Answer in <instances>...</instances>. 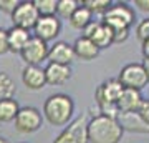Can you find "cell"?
<instances>
[{
	"label": "cell",
	"instance_id": "6da1fadb",
	"mask_svg": "<svg viewBox=\"0 0 149 143\" xmlns=\"http://www.w3.org/2000/svg\"><path fill=\"white\" fill-rule=\"evenodd\" d=\"M88 140L90 143H119L123 138L121 123L118 118L98 113L88 122Z\"/></svg>",
	"mask_w": 149,
	"mask_h": 143
},
{
	"label": "cell",
	"instance_id": "7a4b0ae2",
	"mask_svg": "<svg viewBox=\"0 0 149 143\" xmlns=\"http://www.w3.org/2000/svg\"><path fill=\"white\" fill-rule=\"evenodd\" d=\"M74 101L66 93H55L50 95L43 103V117L53 127H65L73 122Z\"/></svg>",
	"mask_w": 149,
	"mask_h": 143
},
{
	"label": "cell",
	"instance_id": "3957f363",
	"mask_svg": "<svg viewBox=\"0 0 149 143\" xmlns=\"http://www.w3.org/2000/svg\"><path fill=\"white\" fill-rule=\"evenodd\" d=\"M124 87L118 78H109L106 82H103L95 92V101L100 113L101 115H108V117L118 118L119 110H118V101L121 98Z\"/></svg>",
	"mask_w": 149,
	"mask_h": 143
},
{
	"label": "cell",
	"instance_id": "277c9868",
	"mask_svg": "<svg viewBox=\"0 0 149 143\" xmlns=\"http://www.w3.org/2000/svg\"><path fill=\"white\" fill-rule=\"evenodd\" d=\"M118 80L121 82L124 88H131V90L141 92L149 83L148 73L143 63H128L124 65L118 75Z\"/></svg>",
	"mask_w": 149,
	"mask_h": 143
},
{
	"label": "cell",
	"instance_id": "5b68a950",
	"mask_svg": "<svg viewBox=\"0 0 149 143\" xmlns=\"http://www.w3.org/2000/svg\"><path fill=\"white\" fill-rule=\"evenodd\" d=\"M88 122L85 115L76 117L63 132L53 140V143H90L88 140Z\"/></svg>",
	"mask_w": 149,
	"mask_h": 143
},
{
	"label": "cell",
	"instance_id": "8992f818",
	"mask_svg": "<svg viewBox=\"0 0 149 143\" xmlns=\"http://www.w3.org/2000/svg\"><path fill=\"white\" fill-rule=\"evenodd\" d=\"M38 20H40V13H38L33 0H22L12 13L13 27H20V28H25V30L35 28Z\"/></svg>",
	"mask_w": 149,
	"mask_h": 143
},
{
	"label": "cell",
	"instance_id": "52a82bcc",
	"mask_svg": "<svg viewBox=\"0 0 149 143\" xmlns=\"http://www.w3.org/2000/svg\"><path fill=\"white\" fill-rule=\"evenodd\" d=\"M42 123H43V115L38 108H35V106H22L15 118V130L23 133V135H28V133L40 130Z\"/></svg>",
	"mask_w": 149,
	"mask_h": 143
},
{
	"label": "cell",
	"instance_id": "ba28073f",
	"mask_svg": "<svg viewBox=\"0 0 149 143\" xmlns=\"http://www.w3.org/2000/svg\"><path fill=\"white\" fill-rule=\"evenodd\" d=\"M83 37L93 40L100 50H101V48L111 47L113 43H114L113 30L103 20H93L91 22L90 25L83 30Z\"/></svg>",
	"mask_w": 149,
	"mask_h": 143
},
{
	"label": "cell",
	"instance_id": "9c48e42d",
	"mask_svg": "<svg viewBox=\"0 0 149 143\" xmlns=\"http://www.w3.org/2000/svg\"><path fill=\"white\" fill-rule=\"evenodd\" d=\"M48 52L50 47L47 42H43L38 37H32L27 47L22 50L20 57L27 65H40L43 60H48Z\"/></svg>",
	"mask_w": 149,
	"mask_h": 143
},
{
	"label": "cell",
	"instance_id": "30bf717a",
	"mask_svg": "<svg viewBox=\"0 0 149 143\" xmlns=\"http://www.w3.org/2000/svg\"><path fill=\"white\" fill-rule=\"evenodd\" d=\"M61 32V20L56 15L52 17H40L38 23L33 28V37L42 38L43 42H50L60 35Z\"/></svg>",
	"mask_w": 149,
	"mask_h": 143
},
{
	"label": "cell",
	"instance_id": "8fae6325",
	"mask_svg": "<svg viewBox=\"0 0 149 143\" xmlns=\"http://www.w3.org/2000/svg\"><path fill=\"white\" fill-rule=\"evenodd\" d=\"M103 22H114V23H123L126 27H131L136 20V13H134L133 7H129L126 2H116L113 4L111 8L104 13L101 18Z\"/></svg>",
	"mask_w": 149,
	"mask_h": 143
},
{
	"label": "cell",
	"instance_id": "7c38bea8",
	"mask_svg": "<svg viewBox=\"0 0 149 143\" xmlns=\"http://www.w3.org/2000/svg\"><path fill=\"white\" fill-rule=\"evenodd\" d=\"M22 82L28 90H42L47 83L45 68L40 65H25L22 70Z\"/></svg>",
	"mask_w": 149,
	"mask_h": 143
},
{
	"label": "cell",
	"instance_id": "4fadbf2b",
	"mask_svg": "<svg viewBox=\"0 0 149 143\" xmlns=\"http://www.w3.org/2000/svg\"><path fill=\"white\" fill-rule=\"evenodd\" d=\"M76 58L74 55L73 45H70L68 42H55L50 47L48 52V60L50 63H58V65H71V62Z\"/></svg>",
	"mask_w": 149,
	"mask_h": 143
},
{
	"label": "cell",
	"instance_id": "5bb4252c",
	"mask_svg": "<svg viewBox=\"0 0 149 143\" xmlns=\"http://www.w3.org/2000/svg\"><path fill=\"white\" fill-rule=\"evenodd\" d=\"M73 48H74L76 58L83 60V62H91V60H95L100 55V48L96 47V43L93 40H90V38L83 37V35L74 40Z\"/></svg>",
	"mask_w": 149,
	"mask_h": 143
},
{
	"label": "cell",
	"instance_id": "9a60e30c",
	"mask_svg": "<svg viewBox=\"0 0 149 143\" xmlns=\"http://www.w3.org/2000/svg\"><path fill=\"white\" fill-rule=\"evenodd\" d=\"M45 73H47V83L52 85V87L65 85L71 78V68H70L68 65L48 63L45 67Z\"/></svg>",
	"mask_w": 149,
	"mask_h": 143
},
{
	"label": "cell",
	"instance_id": "2e32d148",
	"mask_svg": "<svg viewBox=\"0 0 149 143\" xmlns=\"http://www.w3.org/2000/svg\"><path fill=\"white\" fill-rule=\"evenodd\" d=\"M118 122L121 123L123 130H128L133 133H149V125L138 115V111L131 113H119Z\"/></svg>",
	"mask_w": 149,
	"mask_h": 143
},
{
	"label": "cell",
	"instance_id": "e0dca14e",
	"mask_svg": "<svg viewBox=\"0 0 149 143\" xmlns=\"http://www.w3.org/2000/svg\"><path fill=\"white\" fill-rule=\"evenodd\" d=\"M143 97L141 92L131 90V88H124L121 98L118 101V110L119 113H131V111H138L141 103H143Z\"/></svg>",
	"mask_w": 149,
	"mask_h": 143
},
{
	"label": "cell",
	"instance_id": "ac0fdd59",
	"mask_svg": "<svg viewBox=\"0 0 149 143\" xmlns=\"http://www.w3.org/2000/svg\"><path fill=\"white\" fill-rule=\"evenodd\" d=\"M33 35L30 30L20 28V27H12L8 28V47H10L12 53H22V50L27 47V43L30 42V38Z\"/></svg>",
	"mask_w": 149,
	"mask_h": 143
},
{
	"label": "cell",
	"instance_id": "d6986e66",
	"mask_svg": "<svg viewBox=\"0 0 149 143\" xmlns=\"http://www.w3.org/2000/svg\"><path fill=\"white\" fill-rule=\"evenodd\" d=\"M18 111H20V106L15 98H2L0 100V123L15 122Z\"/></svg>",
	"mask_w": 149,
	"mask_h": 143
},
{
	"label": "cell",
	"instance_id": "ffe728a7",
	"mask_svg": "<svg viewBox=\"0 0 149 143\" xmlns=\"http://www.w3.org/2000/svg\"><path fill=\"white\" fill-rule=\"evenodd\" d=\"M68 22H70V25L73 27V28H76V30H85L86 27L93 22V13L81 4L78 7V10L71 15V18Z\"/></svg>",
	"mask_w": 149,
	"mask_h": 143
},
{
	"label": "cell",
	"instance_id": "44dd1931",
	"mask_svg": "<svg viewBox=\"0 0 149 143\" xmlns=\"http://www.w3.org/2000/svg\"><path fill=\"white\" fill-rule=\"evenodd\" d=\"M17 93L15 82L7 72H0V100L2 98H13Z\"/></svg>",
	"mask_w": 149,
	"mask_h": 143
},
{
	"label": "cell",
	"instance_id": "7402d4cb",
	"mask_svg": "<svg viewBox=\"0 0 149 143\" xmlns=\"http://www.w3.org/2000/svg\"><path fill=\"white\" fill-rule=\"evenodd\" d=\"M81 2L78 0H58V7H56V17L58 18H71L74 12L78 10Z\"/></svg>",
	"mask_w": 149,
	"mask_h": 143
},
{
	"label": "cell",
	"instance_id": "603a6c76",
	"mask_svg": "<svg viewBox=\"0 0 149 143\" xmlns=\"http://www.w3.org/2000/svg\"><path fill=\"white\" fill-rule=\"evenodd\" d=\"M81 4H83L91 13H100V15H103V17H104V13H106L113 5L111 0H83Z\"/></svg>",
	"mask_w": 149,
	"mask_h": 143
},
{
	"label": "cell",
	"instance_id": "cb8c5ba5",
	"mask_svg": "<svg viewBox=\"0 0 149 143\" xmlns=\"http://www.w3.org/2000/svg\"><path fill=\"white\" fill-rule=\"evenodd\" d=\"M33 4L37 7L40 17H52L56 15V7L58 0H33Z\"/></svg>",
	"mask_w": 149,
	"mask_h": 143
},
{
	"label": "cell",
	"instance_id": "d4e9b609",
	"mask_svg": "<svg viewBox=\"0 0 149 143\" xmlns=\"http://www.w3.org/2000/svg\"><path fill=\"white\" fill-rule=\"evenodd\" d=\"M109 28L113 30V37H114V43L126 42L129 37V27L123 25V23H114V22H104Z\"/></svg>",
	"mask_w": 149,
	"mask_h": 143
},
{
	"label": "cell",
	"instance_id": "484cf974",
	"mask_svg": "<svg viewBox=\"0 0 149 143\" xmlns=\"http://www.w3.org/2000/svg\"><path fill=\"white\" fill-rule=\"evenodd\" d=\"M136 37H138L141 42L149 40V17L148 18H143V20L138 23V27H136Z\"/></svg>",
	"mask_w": 149,
	"mask_h": 143
},
{
	"label": "cell",
	"instance_id": "4316f807",
	"mask_svg": "<svg viewBox=\"0 0 149 143\" xmlns=\"http://www.w3.org/2000/svg\"><path fill=\"white\" fill-rule=\"evenodd\" d=\"M7 52H10V47H8V30H3L0 27V55H5Z\"/></svg>",
	"mask_w": 149,
	"mask_h": 143
},
{
	"label": "cell",
	"instance_id": "83f0119b",
	"mask_svg": "<svg viewBox=\"0 0 149 143\" xmlns=\"http://www.w3.org/2000/svg\"><path fill=\"white\" fill-rule=\"evenodd\" d=\"M18 4H20L18 0H0V10L5 12V13H10V15H12Z\"/></svg>",
	"mask_w": 149,
	"mask_h": 143
},
{
	"label": "cell",
	"instance_id": "f1b7e54d",
	"mask_svg": "<svg viewBox=\"0 0 149 143\" xmlns=\"http://www.w3.org/2000/svg\"><path fill=\"white\" fill-rule=\"evenodd\" d=\"M138 115L149 125V100H143V103L138 110Z\"/></svg>",
	"mask_w": 149,
	"mask_h": 143
},
{
	"label": "cell",
	"instance_id": "f546056e",
	"mask_svg": "<svg viewBox=\"0 0 149 143\" xmlns=\"http://www.w3.org/2000/svg\"><path fill=\"white\" fill-rule=\"evenodd\" d=\"M134 5L141 12H149V0H134Z\"/></svg>",
	"mask_w": 149,
	"mask_h": 143
},
{
	"label": "cell",
	"instance_id": "4dcf8cb0",
	"mask_svg": "<svg viewBox=\"0 0 149 143\" xmlns=\"http://www.w3.org/2000/svg\"><path fill=\"white\" fill-rule=\"evenodd\" d=\"M143 55H144V60H149V40L143 42Z\"/></svg>",
	"mask_w": 149,
	"mask_h": 143
},
{
	"label": "cell",
	"instance_id": "1f68e13d",
	"mask_svg": "<svg viewBox=\"0 0 149 143\" xmlns=\"http://www.w3.org/2000/svg\"><path fill=\"white\" fill-rule=\"evenodd\" d=\"M143 65H144V68H146V73H148V80H149V60H144Z\"/></svg>",
	"mask_w": 149,
	"mask_h": 143
},
{
	"label": "cell",
	"instance_id": "d6a6232c",
	"mask_svg": "<svg viewBox=\"0 0 149 143\" xmlns=\"http://www.w3.org/2000/svg\"><path fill=\"white\" fill-rule=\"evenodd\" d=\"M0 143H8V140H7V138H3V137H0Z\"/></svg>",
	"mask_w": 149,
	"mask_h": 143
}]
</instances>
